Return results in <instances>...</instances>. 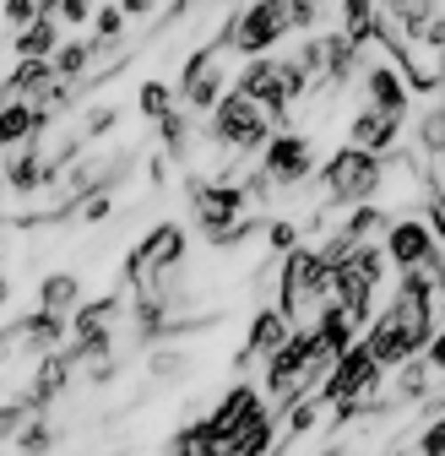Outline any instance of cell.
I'll return each instance as SVG.
<instances>
[{"instance_id":"cell-27","label":"cell","mask_w":445,"mask_h":456,"mask_svg":"<svg viewBox=\"0 0 445 456\" xmlns=\"http://www.w3.org/2000/svg\"><path fill=\"white\" fill-rule=\"evenodd\" d=\"M385 6H392V17L402 22V33H413V38L434 22V0H385Z\"/></svg>"},{"instance_id":"cell-8","label":"cell","mask_w":445,"mask_h":456,"mask_svg":"<svg viewBox=\"0 0 445 456\" xmlns=\"http://www.w3.org/2000/svg\"><path fill=\"white\" fill-rule=\"evenodd\" d=\"M261 175L271 185H304L315 175V147L299 136V131H277L271 147L261 152Z\"/></svg>"},{"instance_id":"cell-6","label":"cell","mask_w":445,"mask_h":456,"mask_svg":"<svg viewBox=\"0 0 445 456\" xmlns=\"http://www.w3.org/2000/svg\"><path fill=\"white\" fill-rule=\"evenodd\" d=\"M375 386H380V364H375V354L364 348V342H353V348L331 364V375L320 380V403H331V408H369Z\"/></svg>"},{"instance_id":"cell-28","label":"cell","mask_w":445,"mask_h":456,"mask_svg":"<svg viewBox=\"0 0 445 456\" xmlns=\"http://www.w3.org/2000/svg\"><path fill=\"white\" fill-rule=\"evenodd\" d=\"M158 131H163V152H169V158H185V152H190V109H174Z\"/></svg>"},{"instance_id":"cell-14","label":"cell","mask_w":445,"mask_h":456,"mask_svg":"<svg viewBox=\"0 0 445 456\" xmlns=\"http://www.w3.org/2000/svg\"><path fill=\"white\" fill-rule=\"evenodd\" d=\"M71 370H77V359L61 348V354H44L38 359V370H33V380H28V403H33V413H44L54 396H61L66 386H71Z\"/></svg>"},{"instance_id":"cell-30","label":"cell","mask_w":445,"mask_h":456,"mask_svg":"<svg viewBox=\"0 0 445 456\" xmlns=\"http://www.w3.org/2000/svg\"><path fill=\"white\" fill-rule=\"evenodd\" d=\"M17 451H22V456H49V451H54V424H49V419L38 413V419H33V424L22 429Z\"/></svg>"},{"instance_id":"cell-13","label":"cell","mask_w":445,"mask_h":456,"mask_svg":"<svg viewBox=\"0 0 445 456\" xmlns=\"http://www.w3.org/2000/svg\"><path fill=\"white\" fill-rule=\"evenodd\" d=\"M397 136H402V114H385V109H375V103H364V109L353 114V126H348V147H364V152H375V158L392 152Z\"/></svg>"},{"instance_id":"cell-9","label":"cell","mask_w":445,"mask_h":456,"mask_svg":"<svg viewBox=\"0 0 445 456\" xmlns=\"http://www.w3.org/2000/svg\"><path fill=\"white\" fill-rule=\"evenodd\" d=\"M234 93H245L250 103H261L277 131H288V87H283V66H277V61H245Z\"/></svg>"},{"instance_id":"cell-32","label":"cell","mask_w":445,"mask_h":456,"mask_svg":"<svg viewBox=\"0 0 445 456\" xmlns=\"http://www.w3.org/2000/svg\"><path fill=\"white\" fill-rule=\"evenodd\" d=\"M418 147H424L429 158H445V109L424 114V126H418Z\"/></svg>"},{"instance_id":"cell-29","label":"cell","mask_w":445,"mask_h":456,"mask_svg":"<svg viewBox=\"0 0 445 456\" xmlns=\"http://www.w3.org/2000/svg\"><path fill=\"white\" fill-rule=\"evenodd\" d=\"M33 419H38V413H33V403H28V396L6 403V408H0V440H22V429H28Z\"/></svg>"},{"instance_id":"cell-45","label":"cell","mask_w":445,"mask_h":456,"mask_svg":"<svg viewBox=\"0 0 445 456\" xmlns=\"http://www.w3.org/2000/svg\"><path fill=\"white\" fill-rule=\"evenodd\" d=\"M0 191H6V175H0Z\"/></svg>"},{"instance_id":"cell-7","label":"cell","mask_w":445,"mask_h":456,"mask_svg":"<svg viewBox=\"0 0 445 456\" xmlns=\"http://www.w3.org/2000/svg\"><path fill=\"white\" fill-rule=\"evenodd\" d=\"M217 49H229V44H206V49H196L190 61H185V71H180V103L190 109V114H212L217 103H222V71H217Z\"/></svg>"},{"instance_id":"cell-21","label":"cell","mask_w":445,"mask_h":456,"mask_svg":"<svg viewBox=\"0 0 445 456\" xmlns=\"http://www.w3.org/2000/svg\"><path fill=\"white\" fill-rule=\"evenodd\" d=\"M61 54V22L54 17H38L33 28L17 33V61H54Z\"/></svg>"},{"instance_id":"cell-5","label":"cell","mask_w":445,"mask_h":456,"mask_svg":"<svg viewBox=\"0 0 445 456\" xmlns=\"http://www.w3.org/2000/svg\"><path fill=\"white\" fill-rule=\"evenodd\" d=\"M288 0H250V6L229 22V33H222V44L239 49L245 61H266V49L277 38H288Z\"/></svg>"},{"instance_id":"cell-16","label":"cell","mask_w":445,"mask_h":456,"mask_svg":"<svg viewBox=\"0 0 445 456\" xmlns=\"http://www.w3.org/2000/svg\"><path fill=\"white\" fill-rule=\"evenodd\" d=\"M288 337H294V321H288L283 310H261V315L250 321V337H245V348H239V364H245V359H255V354H266V359H271Z\"/></svg>"},{"instance_id":"cell-18","label":"cell","mask_w":445,"mask_h":456,"mask_svg":"<svg viewBox=\"0 0 445 456\" xmlns=\"http://www.w3.org/2000/svg\"><path fill=\"white\" fill-rule=\"evenodd\" d=\"M38 310L71 321V315L82 310V282H77V272H49V277L38 282Z\"/></svg>"},{"instance_id":"cell-11","label":"cell","mask_w":445,"mask_h":456,"mask_svg":"<svg viewBox=\"0 0 445 456\" xmlns=\"http://www.w3.org/2000/svg\"><path fill=\"white\" fill-rule=\"evenodd\" d=\"M261 419H266V403H261L255 386H229V396H222V403L206 413V424L222 435V445H229L234 435H245L250 424H261Z\"/></svg>"},{"instance_id":"cell-12","label":"cell","mask_w":445,"mask_h":456,"mask_svg":"<svg viewBox=\"0 0 445 456\" xmlns=\"http://www.w3.org/2000/svg\"><path fill=\"white\" fill-rule=\"evenodd\" d=\"M385 256H392L402 272H418V266L434 256V228H429V223H418V217L392 223V228H385Z\"/></svg>"},{"instance_id":"cell-10","label":"cell","mask_w":445,"mask_h":456,"mask_svg":"<svg viewBox=\"0 0 445 456\" xmlns=\"http://www.w3.org/2000/svg\"><path fill=\"white\" fill-rule=\"evenodd\" d=\"M375 289H380V277H369L353 256H348L343 266H331V305L348 310L359 326H364V321H369V310H375Z\"/></svg>"},{"instance_id":"cell-43","label":"cell","mask_w":445,"mask_h":456,"mask_svg":"<svg viewBox=\"0 0 445 456\" xmlns=\"http://www.w3.org/2000/svg\"><path fill=\"white\" fill-rule=\"evenodd\" d=\"M315 456H348V451H337V445H331V451H315Z\"/></svg>"},{"instance_id":"cell-34","label":"cell","mask_w":445,"mask_h":456,"mask_svg":"<svg viewBox=\"0 0 445 456\" xmlns=\"http://www.w3.org/2000/svg\"><path fill=\"white\" fill-rule=\"evenodd\" d=\"M418 456H445V419H429L418 435Z\"/></svg>"},{"instance_id":"cell-31","label":"cell","mask_w":445,"mask_h":456,"mask_svg":"<svg viewBox=\"0 0 445 456\" xmlns=\"http://www.w3.org/2000/svg\"><path fill=\"white\" fill-rule=\"evenodd\" d=\"M93 28H98V33H93V49H109V44L125 33V12H120V6H103V12L93 17Z\"/></svg>"},{"instance_id":"cell-20","label":"cell","mask_w":445,"mask_h":456,"mask_svg":"<svg viewBox=\"0 0 445 456\" xmlns=\"http://www.w3.org/2000/svg\"><path fill=\"white\" fill-rule=\"evenodd\" d=\"M0 175H6V185L12 191H38L44 185V175H49V168H44V152L38 147H12V158L6 163H0Z\"/></svg>"},{"instance_id":"cell-36","label":"cell","mask_w":445,"mask_h":456,"mask_svg":"<svg viewBox=\"0 0 445 456\" xmlns=\"http://www.w3.org/2000/svg\"><path fill=\"white\" fill-rule=\"evenodd\" d=\"M266 234H271V250H277V256H294V250H299V228H294V223H271Z\"/></svg>"},{"instance_id":"cell-15","label":"cell","mask_w":445,"mask_h":456,"mask_svg":"<svg viewBox=\"0 0 445 456\" xmlns=\"http://www.w3.org/2000/svg\"><path fill=\"white\" fill-rule=\"evenodd\" d=\"M397 71H402V66H380V61L364 71V93H369V103L385 109V114H408V98H413V87H408Z\"/></svg>"},{"instance_id":"cell-3","label":"cell","mask_w":445,"mask_h":456,"mask_svg":"<svg viewBox=\"0 0 445 456\" xmlns=\"http://www.w3.org/2000/svg\"><path fill=\"white\" fill-rule=\"evenodd\" d=\"M277 136L271 114L261 103H250L245 93H222V103L212 109V142L229 152H266Z\"/></svg>"},{"instance_id":"cell-38","label":"cell","mask_w":445,"mask_h":456,"mask_svg":"<svg viewBox=\"0 0 445 456\" xmlns=\"http://www.w3.org/2000/svg\"><path fill=\"white\" fill-rule=\"evenodd\" d=\"M315 413H320L315 403H294V408H288V435H304V429H315Z\"/></svg>"},{"instance_id":"cell-35","label":"cell","mask_w":445,"mask_h":456,"mask_svg":"<svg viewBox=\"0 0 445 456\" xmlns=\"http://www.w3.org/2000/svg\"><path fill=\"white\" fill-rule=\"evenodd\" d=\"M54 17L71 22V28H82V22H93L98 12H93V0H61V6H54Z\"/></svg>"},{"instance_id":"cell-37","label":"cell","mask_w":445,"mask_h":456,"mask_svg":"<svg viewBox=\"0 0 445 456\" xmlns=\"http://www.w3.org/2000/svg\"><path fill=\"white\" fill-rule=\"evenodd\" d=\"M315 17H320L315 0H288V28H294V33H299V28H315Z\"/></svg>"},{"instance_id":"cell-22","label":"cell","mask_w":445,"mask_h":456,"mask_svg":"<svg viewBox=\"0 0 445 456\" xmlns=\"http://www.w3.org/2000/svg\"><path fill=\"white\" fill-rule=\"evenodd\" d=\"M385 28H380V17H375V0H343V38L353 44V49H364V44H375Z\"/></svg>"},{"instance_id":"cell-42","label":"cell","mask_w":445,"mask_h":456,"mask_svg":"<svg viewBox=\"0 0 445 456\" xmlns=\"http://www.w3.org/2000/svg\"><path fill=\"white\" fill-rule=\"evenodd\" d=\"M6 299H12V282H6V277H0V305H6Z\"/></svg>"},{"instance_id":"cell-33","label":"cell","mask_w":445,"mask_h":456,"mask_svg":"<svg viewBox=\"0 0 445 456\" xmlns=\"http://www.w3.org/2000/svg\"><path fill=\"white\" fill-rule=\"evenodd\" d=\"M0 12H6V22L22 33V28H33L38 17H44V0H6V6H0Z\"/></svg>"},{"instance_id":"cell-19","label":"cell","mask_w":445,"mask_h":456,"mask_svg":"<svg viewBox=\"0 0 445 456\" xmlns=\"http://www.w3.org/2000/svg\"><path fill=\"white\" fill-rule=\"evenodd\" d=\"M353 331H359V321L348 315V310H337V305H326L320 315H315V337H320V354L337 364L348 348H353Z\"/></svg>"},{"instance_id":"cell-4","label":"cell","mask_w":445,"mask_h":456,"mask_svg":"<svg viewBox=\"0 0 445 456\" xmlns=\"http://www.w3.org/2000/svg\"><path fill=\"white\" fill-rule=\"evenodd\" d=\"M190 212H196V223H201V234L206 240H217V245H229V240H239L245 228H250V201H245V191L239 185H229V180H217V185H196L190 191Z\"/></svg>"},{"instance_id":"cell-1","label":"cell","mask_w":445,"mask_h":456,"mask_svg":"<svg viewBox=\"0 0 445 456\" xmlns=\"http://www.w3.org/2000/svg\"><path fill=\"white\" fill-rule=\"evenodd\" d=\"M429 342H434V310H429V299H402V294L385 305L375 315V326L364 331V348L375 354L380 370L413 364L418 354H429Z\"/></svg>"},{"instance_id":"cell-17","label":"cell","mask_w":445,"mask_h":456,"mask_svg":"<svg viewBox=\"0 0 445 456\" xmlns=\"http://www.w3.org/2000/svg\"><path fill=\"white\" fill-rule=\"evenodd\" d=\"M44 126H49V114L38 103H0V152H6V147H28Z\"/></svg>"},{"instance_id":"cell-23","label":"cell","mask_w":445,"mask_h":456,"mask_svg":"<svg viewBox=\"0 0 445 456\" xmlns=\"http://www.w3.org/2000/svg\"><path fill=\"white\" fill-rule=\"evenodd\" d=\"M229 445H222V435L206 424V419H196V424H185L174 440H169V456H222Z\"/></svg>"},{"instance_id":"cell-25","label":"cell","mask_w":445,"mask_h":456,"mask_svg":"<svg viewBox=\"0 0 445 456\" xmlns=\"http://www.w3.org/2000/svg\"><path fill=\"white\" fill-rule=\"evenodd\" d=\"M93 44H61V54H54V82H61V87H77L82 82V71H87V61H93Z\"/></svg>"},{"instance_id":"cell-39","label":"cell","mask_w":445,"mask_h":456,"mask_svg":"<svg viewBox=\"0 0 445 456\" xmlns=\"http://www.w3.org/2000/svg\"><path fill=\"white\" fill-rule=\"evenodd\" d=\"M424 359H429L434 375H445V331H434V342H429V354H424Z\"/></svg>"},{"instance_id":"cell-26","label":"cell","mask_w":445,"mask_h":456,"mask_svg":"<svg viewBox=\"0 0 445 456\" xmlns=\"http://www.w3.org/2000/svg\"><path fill=\"white\" fill-rule=\"evenodd\" d=\"M136 109L147 114L152 126H163V120H169V114H174V93L163 87V82H142V93H136Z\"/></svg>"},{"instance_id":"cell-24","label":"cell","mask_w":445,"mask_h":456,"mask_svg":"<svg viewBox=\"0 0 445 456\" xmlns=\"http://www.w3.org/2000/svg\"><path fill=\"white\" fill-rule=\"evenodd\" d=\"M271 445H277V419L266 413L261 424H250L245 435H234L222 456H271Z\"/></svg>"},{"instance_id":"cell-41","label":"cell","mask_w":445,"mask_h":456,"mask_svg":"<svg viewBox=\"0 0 445 456\" xmlns=\"http://www.w3.org/2000/svg\"><path fill=\"white\" fill-rule=\"evenodd\" d=\"M429 228H434V234H445V196L429 201Z\"/></svg>"},{"instance_id":"cell-44","label":"cell","mask_w":445,"mask_h":456,"mask_svg":"<svg viewBox=\"0 0 445 456\" xmlns=\"http://www.w3.org/2000/svg\"><path fill=\"white\" fill-rule=\"evenodd\" d=\"M440 87H445V54H440Z\"/></svg>"},{"instance_id":"cell-2","label":"cell","mask_w":445,"mask_h":456,"mask_svg":"<svg viewBox=\"0 0 445 456\" xmlns=\"http://www.w3.org/2000/svg\"><path fill=\"white\" fill-rule=\"evenodd\" d=\"M385 180V163L364 147H337L320 163V191L331 207H369V196Z\"/></svg>"},{"instance_id":"cell-40","label":"cell","mask_w":445,"mask_h":456,"mask_svg":"<svg viewBox=\"0 0 445 456\" xmlns=\"http://www.w3.org/2000/svg\"><path fill=\"white\" fill-rule=\"evenodd\" d=\"M82 217H87V223L109 217V196H103V191H93V196H87V207H82Z\"/></svg>"}]
</instances>
